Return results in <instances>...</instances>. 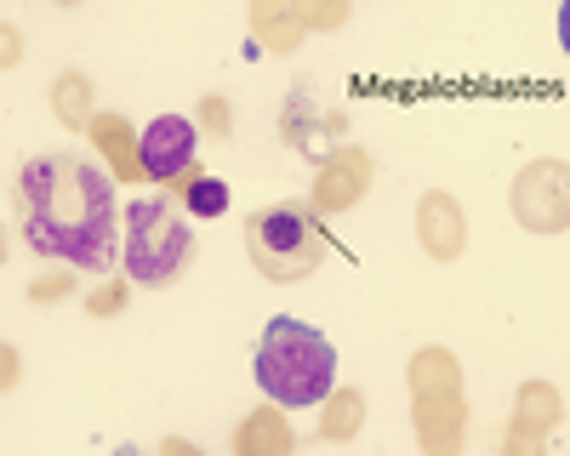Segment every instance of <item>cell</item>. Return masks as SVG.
Returning <instances> with one entry per match:
<instances>
[{
	"label": "cell",
	"instance_id": "cell-1",
	"mask_svg": "<svg viewBox=\"0 0 570 456\" xmlns=\"http://www.w3.org/2000/svg\"><path fill=\"white\" fill-rule=\"evenodd\" d=\"M18 211L29 251L69 262L80 274H109L120 257V200L115 177L80 149L29 155L18 171Z\"/></svg>",
	"mask_w": 570,
	"mask_h": 456
},
{
	"label": "cell",
	"instance_id": "cell-2",
	"mask_svg": "<svg viewBox=\"0 0 570 456\" xmlns=\"http://www.w3.org/2000/svg\"><path fill=\"white\" fill-rule=\"evenodd\" d=\"M257 388L285 410H308L337 388V348L308 319L274 314L257 337Z\"/></svg>",
	"mask_w": 570,
	"mask_h": 456
},
{
	"label": "cell",
	"instance_id": "cell-3",
	"mask_svg": "<svg viewBox=\"0 0 570 456\" xmlns=\"http://www.w3.org/2000/svg\"><path fill=\"white\" fill-rule=\"evenodd\" d=\"M126 274L142 291H166L183 280V268L195 262V228H188V206L171 200L166 189L142 195L126 206Z\"/></svg>",
	"mask_w": 570,
	"mask_h": 456
},
{
	"label": "cell",
	"instance_id": "cell-4",
	"mask_svg": "<svg viewBox=\"0 0 570 456\" xmlns=\"http://www.w3.org/2000/svg\"><path fill=\"white\" fill-rule=\"evenodd\" d=\"M325 251H331L325 222L314 217L308 200H268L246 217V257L274 286H297L320 274Z\"/></svg>",
	"mask_w": 570,
	"mask_h": 456
},
{
	"label": "cell",
	"instance_id": "cell-5",
	"mask_svg": "<svg viewBox=\"0 0 570 456\" xmlns=\"http://www.w3.org/2000/svg\"><path fill=\"white\" fill-rule=\"evenodd\" d=\"M137 160H142V171H149L155 182L188 177L200 166V131H195V120L155 115L149 126H142V137H137Z\"/></svg>",
	"mask_w": 570,
	"mask_h": 456
},
{
	"label": "cell",
	"instance_id": "cell-6",
	"mask_svg": "<svg viewBox=\"0 0 570 456\" xmlns=\"http://www.w3.org/2000/svg\"><path fill=\"white\" fill-rule=\"evenodd\" d=\"M188 217H223L228 211V182L223 177H195L188 182V195H183Z\"/></svg>",
	"mask_w": 570,
	"mask_h": 456
}]
</instances>
